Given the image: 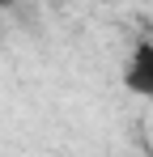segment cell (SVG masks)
<instances>
[{
	"label": "cell",
	"instance_id": "6da1fadb",
	"mask_svg": "<svg viewBox=\"0 0 153 157\" xmlns=\"http://www.w3.org/2000/svg\"><path fill=\"white\" fill-rule=\"evenodd\" d=\"M124 89L128 94H136V98H145L153 102V43L149 38H140L124 59Z\"/></svg>",
	"mask_w": 153,
	"mask_h": 157
},
{
	"label": "cell",
	"instance_id": "7a4b0ae2",
	"mask_svg": "<svg viewBox=\"0 0 153 157\" xmlns=\"http://www.w3.org/2000/svg\"><path fill=\"white\" fill-rule=\"evenodd\" d=\"M0 4H4V0H0Z\"/></svg>",
	"mask_w": 153,
	"mask_h": 157
},
{
	"label": "cell",
	"instance_id": "3957f363",
	"mask_svg": "<svg viewBox=\"0 0 153 157\" xmlns=\"http://www.w3.org/2000/svg\"><path fill=\"white\" fill-rule=\"evenodd\" d=\"M149 4H153V0H149Z\"/></svg>",
	"mask_w": 153,
	"mask_h": 157
}]
</instances>
